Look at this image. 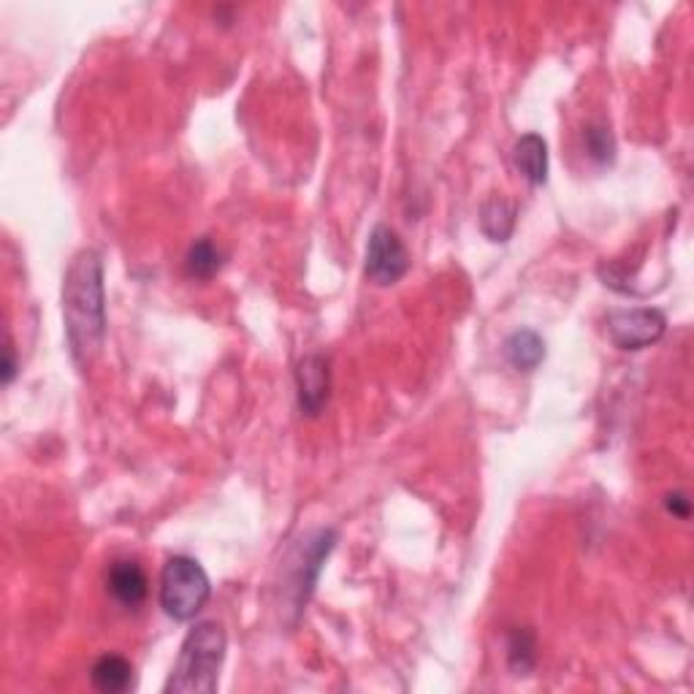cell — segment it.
I'll return each mask as SVG.
<instances>
[{
    "label": "cell",
    "instance_id": "obj_15",
    "mask_svg": "<svg viewBox=\"0 0 694 694\" xmlns=\"http://www.w3.org/2000/svg\"><path fill=\"white\" fill-rule=\"evenodd\" d=\"M583 144H586L589 157H592L597 166H610L616 161V139L610 134V128L605 125H589L583 130Z\"/></svg>",
    "mask_w": 694,
    "mask_h": 694
},
{
    "label": "cell",
    "instance_id": "obj_2",
    "mask_svg": "<svg viewBox=\"0 0 694 694\" xmlns=\"http://www.w3.org/2000/svg\"><path fill=\"white\" fill-rule=\"evenodd\" d=\"M228 635L217 621H199L185 635L179 659L168 676L166 694H212L217 692Z\"/></svg>",
    "mask_w": 694,
    "mask_h": 694
},
{
    "label": "cell",
    "instance_id": "obj_13",
    "mask_svg": "<svg viewBox=\"0 0 694 694\" xmlns=\"http://www.w3.org/2000/svg\"><path fill=\"white\" fill-rule=\"evenodd\" d=\"M220 269H223L220 248H217L210 237L195 239V242L190 244L188 255H185V272H188V277L206 282L212 280V277H215Z\"/></svg>",
    "mask_w": 694,
    "mask_h": 694
},
{
    "label": "cell",
    "instance_id": "obj_4",
    "mask_svg": "<svg viewBox=\"0 0 694 694\" xmlns=\"http://www.w3.org/2000/svg\"><path fill=\"white\" fill-rule=\"evenodd\" d=\"M668 331V318L657 307L614 310L608 315V337L619 350H643L659 342Z\"/></svg>",
    "mask_w": 694,
    "mask_h": 694
},
{
    "label": "cell",
    "instance_id": "obj_5",
    "mask_svg": "<svg viewBox=\"0 0 694 694\" xmlns=\"http://www.w3.org/2000/svg\"><path fill=\"white\" fill-rule=\"evenodd\" d=\"M409 269V255L399 234L388 226H375L366 244V277L375 286H396Z\"/></svg>",
    "mask_w": 694,
    "mask_h": 694
},
{
    "label": "cell",
    "instance_id": "obj_6",
    "mask_svg": "<svg viewBox=\"0 0 694 694\" xmlns=\"http://www.w3.org/2000/svg\"><path fill=\"white\" fill-rule=\"evenodd\" d=\"M335 529H318V532L310 534V538L304 540L302 548H299L291 572V594L293 608L296 610H302L304 605H307V600L313 597V589L315 583H318L320 570H324V561L329 559V554L335 551Z\"/></svg>",
    "mask_w": 694,
    "mask_h": 694
},
{
    "label": "cell",
    "instance_id": "obj_14",
    "mask_svg": "<svg viewBox=\"0 0 694 694\" xmlns=\"http://www.w3.org/2000/svg\"><path fill=\"white\" fill-rule=\"evenodd\" d=\"M538 663V641L534 632L527 627H516L507 635V665H510L513 676H529Z\"/></svg>",
    "mask_w": 694,
    "mask_h": 694
},
{
    "label": "cell",
    "instance_id": "obj_9",
    "mask_svg": "<svg viewBox=\"0 0 694 694\" xmlns=\"http://www.w3.org/2000/svg\"><path fill=\"white\" fill-rule=\"evenodd\" d=\"M513 163L529 185H545L548 179V144L540 134H523L513 147Z\"/></svg>",
    "mask_w": 694,
    "mask_h": 694
},
{
    "label": "cell",
    "instance_id": "obj_3",
    "mask_svg": "<svg viewBox=\"0 0 694 694\" xmlns=\"http://www.w3.org/2000/svg\"><path fill=\"white\" fill-rule=\"evenodd\" d=\"M212 594L210 576L193 556H172L161 570V608L174 621H190Z\"/></svg>",
    "mask_w": 694,
    "mask_h": 694
},
{
    "label": "cell",
    "instance_id": "obj_17",
    "mask_svg": "<svg viewBox=\"0 0 694 694\" xmlns=\"http://www.w3.org/2000/svg\"><path fill=\"white\" fill-rule=\"evenodd\" d=\"M16 375V361H14V345L11 342H5L3 348V382L9 386L11 380H14Z\"/></svg>",
    "mask_w": 694,
    "mask_h": 694
},
{
    "label": "cell",
    "instance_id": "obj_1",
    "mask_svg": "<svg viewBox=\"0 0 694 694\" xmlns=\"http://www.w3.org/2000/svg\"><path fill=\"white\" fill-rule=\"evenodd\" d=\"M63 320L71 355L76 364L87 366L106 340V288L98 250H79L65 269Z\"/></svg>",
    "mask_w": 694,
    "mask_h": 694
},
{
    "label": "cell",
    "instance_id": "obj_12",
    "mask_svg": "<svg viewBox=\"0 0 694 694\" xmlns=\"http://www.w3.org/2000/svg\"><path fill=\"white\" fill-rule=\"evenodd\" d=\"M480 228L491 242H507L513 228H516V206L507 199H500V195L489 199L480 206Z\"/></svg>",
    "mask_w": 694,
    "mask_h": 694
},
{
    "label": "cell",
    "instance_id": "obj_16",
    "mask_svg": "<svg viewBox=\"0 0 694 694\" xmlns=\"http://www.w3.org/2000/svg\"><path fill=\"white\" fill-rule=\"evenodd\" d=\"M665 507H668L670 516L681 518V521H686V518L692 516V502H690V496L681 494V491H676V494H668V500H665Z\"/></svg>",
    "mask_w": 694,
    "mask_h": 694
},
{
    "label": "cell",
    "instance_id": "obj_8",
    "mask_svg": "<svg viewBox=\"0 0 694 694\" xmlns=\"http://www.w3.org/2000/svg\"><path fill=\"white\" fill-rule=\"evenodd\" d=\"M106 589L119 608L136 610L150 594V581L139 561L117 559L106 572Z\"/></svg>",
    "mask_w": 694,
    "mask_h": 694
},
{
    "label": "cell",
    "instance_id": "obj_11",
    "mask_svg": "<svg viewBox=\"0 0 694 694\" xmlns=\"http://www.w3.org/2000/svg\"><path fill=\"white\" fill-rule=\"evenodd\" d=\"M505 355L510 361L513 369L518 371H532L538 369L540 361L545 358V342L538 331L532 329H518L507 337L505 342Z\"/></svg>",
    "mask_w": 694,
    "mask_h": 694
},
{
    "label": "cell",
    "instance_id": "obj_7",
    "mask_svg": "<svg viewBox=\"0 0 694 694\" xmlns=\"http://www.w3.org/2000/svg\"><path fill=\"white\" fill-rule=\"evenodd\" d=\"M299 407L310 418H318L331 396V361L324 353H310L296 366Z\"/></svg>",
    "mask_w": 694,
    "mask_h": 694
},
{
    "label": "cell",
    "instance_id": "obj_10",
    "mask_svg": "<svg viewBox=\"0 0 694 694\" xmlns=\"http://www.w3.org/2000/svg\"><path fill=\"white\" fill-rule=\"evenodd\" d=\"M92 686L103 694H123L134 686V665L119 654H103L90 670Z\"/></svg>",
    "mask_w": 694,
    "mask_h": 694
}]
</instances>
